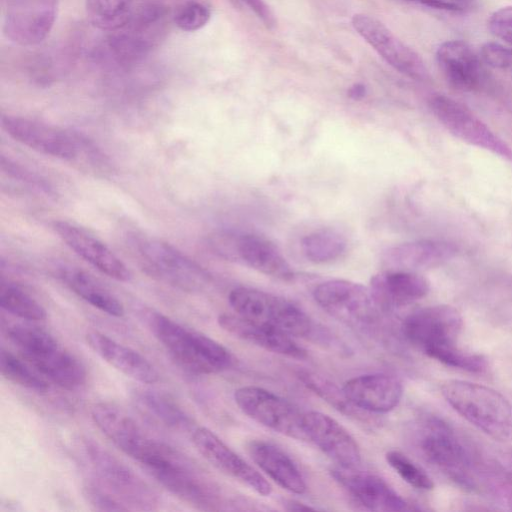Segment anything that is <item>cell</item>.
I'll list each match as a JSON object with an SVG mask.
<instances>
[{
	"label": "cell",
	"mask_w": 512,
	"mask_h": 512,
	"mask_svg": "<svg viewBox=\"0 0 512 512\" xmlns=\"http://www.w3.org/2000/svg\"><path fill=\"white\" fill-rule=\"evenodd\" d=\"M481 61L497 69H505L512 65V49L497 42H486L480 49Z\"/></svg>",
	"instance_id": "cell-42"
},
{
	"label": "cell",
	"mask_w": 512,
	"mask_h": 512,
	"mask_svg": "<svg viewBox=\"0 0 512 512\" xmlns=\"http://www.w3.org/2000/svg\"><path fill=\"white\" fill-rule=\"evenodd\" d=\"M234 399L248 417L282 435L307 440L303 415L290 402L266 389L244 386L237 389Z\"/></svg>",
	"instance_id": "cell-9"
},
{
	"label": "cell",
	"mask_w": 512,
	"mask_h": 512,
	"mask_svg": "<svg viewBox=\"0 0 512 512\" xmlns=\"http://www.w3.org/2000/svg\"><path fill=\"white\" fill-rule=\"evenodd\" d=\"M303 428L307 440L313 442L339 466L357 467L361 452L356 440L335 419L318 412L303 415Z\"/></svg>",
	"instance_id": "cell-18"
},
{
	"label": "cell",
	"mask_w": 512,
	"mask_h": 512,
	"mask_svg": "<svg viewBox=\"0 0 512 512\" xmlns=\"http://www.w3.org/2000/svg\"><path fill=\"white\" fill-rule=\"evenodd\" d=\"M137 251L147 274L174 287L195 291L209 281V274L201 265L167 242L140 239Z\"/></svg>",
	"instance_id": "cell-8"
},
{
	"label": "cell",
	"mask_w": 512,
	"mask_h": 512,
	"mask_svg": "<svg viewBox=\"0 0 512 512\" xmlns=\"http://www.w3.org/2000/svg\"><path fill=\"white\" fill-rule=\"evenodd\" d=\"M7 336L25 361L61 388L75 390L86 382L82 362L46 330L14 324L7 329Z\"/></svg>",
	"instance_id": "cell-2"
},
{
	"label": "cell",
	"mask_w": 512,
	"mask_h": 512,
	"mask_svg": "<svg viewBox=\"0 0 512 512\" xmlns=\"http://www.w3.org/2000/svg\"><path fill=\"white\" fill-rule=\"evenodd\" d=\"M353 405L365 412L386 413L400 402L403 388L394 376L383 373L360 375L342 387Z\"/></svg>",
	"instance_id": "cell-21"
},
{
	"label": "cell",
	"mask_w": 512,
	"mask_h": 512,
	"mask_svg": "<svg viewBox=\"0 0 512 512\" xmlns=\"http://www.w3.org/2000/svg\"><path fill=\"white\" fill-rule=\"evenodd\" d=\"M463 318L453 306L439 304L409 314L402 325L406 339L426 355L437 348L456 344Z\"/></svg>",
	"instance_id": "cell-11"
},
{
	"label": "cell",
	"mask_w": 512,
	"mask_h": 512,
	"mask_svg": "<svg viewBox=\"0 0 512 512\" xmlns=\"http://www.w3.org/2000/svg\"><path fill=\"white\" fill-rule=\"evenodd\" d=\"M270 277L283 281L294 278V271L281 251L265 237L236 233L233 260Z\"/></svg>",
	"instance_id": "cell-25"
},
{
	"label": "cell",
	"mask_w": 512,
	"mask_h": 512,
	"mask_svg": "<svg viewBox=\"0 0 512 512\" xmlns=\"http://www.w3.org/2000/svg\"><path fill=\"white\" fill-rule=\"evenodd\" d=\"M411 2L419 3L427 7L434 9L446 10V11H459L462 7L451 1L446 0H408Z\"/></svg>",
	"instance_id": "cell-45"
},
{
	"label": "cell",
	"mask_w": 512,
	"mask_h": 512,
	"mask_svg": "<svg viewBox=\"0 0 512 512\" xmlns=\"http://www.w3.org/2000/svg\"><path fill=\"white\" fill-rule=\"evenodd\" d=\"M26 361L18 358L10 351L1 349V375L8 381L39 393L46 392L49 384L43 376Z\"/></svg>",
	"instance_id": "cell-36"
},
{
	"label": "cell",
	"mask_w": 512,
	"mask_h": 512,
	"mask_svg": "<svg viewBox=\"0 0 512 512\" xmlns=\"http://www.w3.org/2000/svg\"><path fill=\"white\" fill-rule=\"evenodd\" d=\"M0 306L8 313L27 321L46 319L45 308L22 288L2 283L0 288Z\"/></svg>",
	"instance_id": "cell-35"
},
{
	"label": "cell",
	"mask_w": 512,
	"mask_h": 512,
	"mask_svg": "<svg viewBox=\"0 0 512 512\" xmlns=\"http://www.w3.org/2000/svg\"><path fill=\"white\" fill-rule=\"evenodd\" d=\"M236 314L274 327L290 336L310 334L312 323L309 316L291 301L250 287H237L228 296Z\"/></svg>",
	"instance_id": "cell-6"
},
{
	"label": "cell",
	"mask_w": 512,
	"mask_h": 512,
	"mask_svg": "<svg viewBox=\"0 0 512 512\" xmlns=\"http://www.w3.org/2000/svg\"><path fill=\"white\" fill-rule=\"evenodd\" d=\"M334 480L363 507L372 511H404L407 502L381 477L357 467L338 466L331 470Z\"/></svg>",
	"instance_id": "cell-17"
},
{
	"label": "cell",
	"mask_w": 512,
	"mask_h": 512,
	"mask_svg": "<svg viewBox=\"0 0 512 512\" xmlns=\"http://www.w3.org/2000/svg\"><path fill=\"white\" fill-rule=\"evenodd\" d=\"M355 31L395 70L416 81H427L429 70L421 56L374 17L355 14Z\"/></svg>",
	"instance_id": "cell-13"
},
{
	"label": "cell",
	"mask_w": 512,
	"mask_h": 512,
	"mask_svg": "<svg viewBox=\"0 0 512 512\" xmlns=\"http://www.w3.org/2000/svg\"><path fill=\"white\" fill-rule=\"evenodd\" d=\"M85 339L95 354L124 375L142 384H153L159 380L154 366L134 349L98 331L88 332Z\"/></svg>",
	"instance_id": "cell-27"
},
{
	"label": "cell",
	"mask_w": 512,
	"mask_h": 512,
	"mask_svg": "<svg viewBox=\"0 0 512 512\" xmlns=\"http://www.w3.org/2000/svg\"><path fill=\"white\" fill-rule=\"evenodd\" d=\"M59 0H11L6 8L3 33L20 46L41 43L51 32Z\"/></svg>",
	"instance_id": "cell-15"
},
{
	"label": "cell",
	"mask_w": 512,
	"mask_h": 512,
	"mask_svg": "<svg viewBox=\"0 0 512 512\" xmlns=\"http://www.w3.org/2000/svg\"><path fill=\"white\" fill-rule=\"evenodd\" d=\"M91 417L97 428L117 448L137 462L153 441L130 415L113 403L94 404Z\"/></svg>",
	"instance_id": "cell-19"
},
{
	"label": "cell",
	"mask_w": 512,
	"mask_h": 512,
	"mask_svg": "<svg viewBox=\"0 0 512 512\" xmlns=\"http://www.w3.org/2000/svg\"><path fill=\"white\" fill-rule=\"evenodd\" d=\"M507 480L512 484V455L507 460Z\"/></svg>",
	"instance_id": "cell-48"
},
{
	"label": "cell",
	"mask_w": 512,
	"mask_h": 512,
	"mask_svg": "<svg viewBox=\"0 0 512 512\" xmlns=\"http://www.w3.org/2000/svg\"><path fill=\"white\" fill-rule=\"evenodd\" d=\"M148 326L171 357L189 372L214 374L233 364L231 353L223 345L166 315L151 313Z\"/></svg>",
	"instance_id": "cell-3"
},
{
	"label": "cell",
	"mask_w": 512,
	"mask_h": 512,
	"mask_svg": "<svg viewBox=\"0 0 512 512\" xmlns=\"http://www.w3.org/2000/svg\"><path fill=\"white\" fill-rule=\"evenodd\" d=\"M285 507L289 511H307V510H314L313 507L306 505L302 502L296 501V500H286L284 502Z\"/></svg>",
	"instance_id": "cell-47"
},
{
	"label": "cell",
	"mask_w": 512,
	"mask_h": 512,
	"mask_svg": "<svg viewBox=\"0 0 512 512\" xmlns=\"http://www.w3.org/2000/svg\"><path fill=\"white\" fill-rule=\"evenodd\" d=\"M86 502L97 511H129V507L99 482L87 481L82 486Z\"/></svg>",
	"instance_id": "cell-39"
},
{
	"label": "cell",
	"mask_w": 512,
	"mask_h": 512,
	"mask_svg": "<svg viewBox=\"0 0 512 512\" xmlns=\"http://www.w3.org/2000/svg\"><path fill=\"white\" fill-rule=\"evenodd\" d=\"M53 229L70 249L103 274L117 281L130 280V270L121 259L85 229L67 221H55Z\"/></svg>",
	"instance_id": "cell-20"
},
{
	"label": "cell",
	"mask_w": 512,
	"mask_h": 512,
	"mask_svg": "<svg viewBox=\"0 0 512 512\" xmlns=\"http://www.w3.org/2000/svg\"><path fill=\"white\" fill-rule=\"evenodd\" d=\"M298 377L308 389L313 391L339 412L352 417L357 421L365 420L364 417L367 412L362 411L353 405L345 395L343 389H340L329 379L309 371L299 372Z\"/></svg>",
	"instance_id": "cell-34"
},
{
	"label": "cell",
	"mask_w": 512,
	"mask_h": 512,
	"mask_svg": "<svg viewBox=\"0 0 512 512\" xmlns=\"http://www.w3.org/2000/svg\"><path fill=\"white\" fill-rule=\"evenodd\" d=\"M82 450L98 482L130 510L152 511L158 508L157 493L129 466L94 441L85 439Z\"/></svg>",
	"instance_id": "cell-5"
},
{
	"label": "cell",
	"mask_w": 512,
	"mask_h": 512,
	"mask_svg": "<svg viewBox=\"0 0 512 512\" xmlns=\"http://www.w3.org/2000/svg\"><path fill=\"white\" fill-rule=\"evenodd\" d=\"M369 288L381 308H392L422 299L430 286L414 271L386 270L371 278Z\"/></svg>",
	"instance_id": "cell-28"
},
{
	"label": "cell",
	"mask_w": 512,
	"mask_h": 512,
	"mask_svg": "<svg viewBox=\"0 0 512 512\" xmlns=\"http://www.w3.org/2000/svg\"><path fill=\"white\" fill-rule=\"evenodd\" d=\"M301 246L309 261L323 264L339 259L346 251L347 241L337 230L325 228L303 237Z\"/></svg>",
	"instance_id": "cell-32"
},
{
	"label": "cell",
	"mask_w": 512,
	"mask_h": 512,
	"mask_svg": "<svg viewBox=\"0 0 512 512\" xmlns=\"http://www.w3.org/2000/svg\"><path fill=\"white\" fill-rule=\"evenodd\" d=\"M429 105L435 117L455 137L512 161L510 146L463 104L445 95H435Z\"/></svg>",
	"instance_id": "cell-12"
},
{
	"label": "cell",
	"mask_w": 512,
	"mask_h": 512,
	"mask_svg": "<svg viewBox=\"0 0 512 512\" xmlns=\"http://www.w3.org/2000/svg\"><path fill=\"white\" fill-rule=\"evenodd\" d=\"M60 277L71 291L98 310L113 317L124 315L121 301L86 272L66 268L60 272Z\"/></svg>",
	"instance_id": "cell-31"
},
{
	"label": "cell",
	"mask_w": 512,
	"mask_h": 512,
	"mask_svg": "<svg viewBox=\"0 0 512 512\" xmlns=\"http://www.w3.org/2000/svg\"><path fill=\"white\" fill-rule=\"evenodd\" d=\"M247 450L257 466L280 487L295 494L305 492L302 474L282 449L271 442L255 439L248 443Z\"/></svg>",
	"instance_id": "cell-29"
},
{
	"label": "cell",
	"mask_w": 512,
	"mask_h": 512,
	"mask_svg": "<svg viewBox=\"0 0 512 512\" xmlns=\"http://www.w3.org/2000/svg\"><path fill=\"white\" fill-rule=\"evenodd\" d=\"M144 469L167 491L202 510H216L221 503L218 488L174 447Z\"/></svg>",
	"instance_id": "cell-7"
},
{
	"label": "cell",
	"mask_w": 512,
	"mask_h": 512,
	"mask_svg": "<svg viewBox=\"0 0 512 512\" xmlns=\"http://www.w3.org/2000/svg\"><path fill=\"white\" fill-rule=\"evenodd\" d=\"M192 443L196 450L217 470L246 485L262 496L272 492L270 483L206 427L195 428Z\"/></svg>",
	"instance_id": "cell-16"
},
{
	"label": "cell",
	"mask_w": 512,
	"mask_h": 512,
	"mask_svg": "<svg viewBox=\"0 0 512 512\" xmlns=\"http://www.w3.org/2000/svg\"><path fill=\"white\" fill-rule=\"evenodd\" d=\"M456 253L457 247L450 242L421 239L387 249L382 256V264L387 270L415 271L440 266Z\"/></svg>",
	"instance_id": "cell-24"
},
{
	"label": "cell",
	"mask_w": 512,
	"mask_h": 512,
	"mask_svg": "<svg viewBox=\"0 0 512 512\" xmlns=\"http://www.w3.org/2000/svg\"><path fill=\"white\" fill-rule=\"evenodd\" d=\"M245 3L249 9L262 21L267 29H274L277 20L270 7L264 0H240Z\"/></svg>",
	"instance_id": "cell-44"
},
{
	"label": "cell",
	"mask_w": 512,
	"mask_h": 512,
	"mask_svg": "<svg viewBox=\"0 0 512 512\" xmlns=\"http://www.w3.org/2000/svg\"><path fill=\"white\" fill-rule=\"evenodd\" d=\"M416 441L423 458L462 487L479 489L492 475L468 439L439 417L419 422Z\"/></svg>",
	"instance_id": "cell-1"
},
{
	"label": "cell",
	"mask_w": 512,
	"mask_h": 512,
	"mask_svg": "<svg viewBox=\"0 0 512 512\" xmlns=\"http://www.w3.org/2000/svg\"><path fill=\"white\" fill-rule=\"evenodd\" d=\"M488 28L496 38L512 46V6L494 11L489 17Z\"/></svg>",
	"instance_id": "cell-43"
},
{
	"label": "cell",
	"mask_w": 512,
	"mask_h": 512,
	"mask_svg": "<svg viewBox=\"0 0 512 512\" xmlns=\"http://www.w3.org/2000/svg\"><path fill=\"white\" fill-rule=\"evenodd\" d=\"M444 365L471 373H482L488 363L483 355L462 350L457 344H452L432 350L427 354Z\"/></svg>",
	"instance_id": "cell-37"
},
{
	"label": "cell",
	"mask_w": 512,
	"mask_h": 512,
	"mask_svg": "<svg viewBox=\"0 0 512 512\" xmlns=\"http://www.w3.org/2000/svg\"><path fill=\"white\" fill-rule=\"evenodd\" d=\"M470 1H472V0H451V2L458 4V5H459V3H468Z\"/></svg>",
	"instance_id": "cell-49"
},
{
	"label": "cell",
	"mask_w": 512,
	"mask_h": 512,
	"mask_svg": "<svg viewBox=\"0 0 512 512\" xmlns=\"http://www.w3.org/2000/svg\"><path fill=\"white\" fill-rule=\"evenodd\" d=\"M218 324L234 337L267 351L295 359L306 357V351L290 335L269 325L228 313L219 315Z\"/></svg>",
	"instance_id": "cell-22"
},
{
	"label": "cell",
	"mask_w": 512,
	"mask_h": 512,
	"mask_svg": "<svg viewBox=\"0 0 512 512\" xmlns=\"http://www.w3.org/2000/svg\"><path fill=\"white\" fill-rule=\"evenodd\" d=\"M385 459L390 467L409 485L420 490H431L434 483L429 475L408 456L398 450H390Z\"/></svg>",
	"instance_id": "cell-38"
},
{
	"label": "cell",
	"mask_w": 512,
	"mask_h": 512,
	"mask_svg": "<svg viewBox=\"0 0 512 512\" xmlns=\"http://www.w3.org/2000/svg\"><path fill=\"white\" fill-rule=\"evenodd\" d=\"M313 297L328 314L350 325L370 323L381 308L369 287L344 279L320 283Z\"/></svg>",
	"instance_id": "cell-10"
},
{
	"label": "cell",
	"mask_w": 512,
	"mask_h": 512,
	"mask_svg": "<svg viewBox=\"0 0 512 512\" xmlns=\"http://www.w3.org/2000/svg\"><path fill=\"white\" fill-rule=\"evenodd\" d=\"M133 400L147 416L178 432H187L193 427L190 415L169 395L148 388H136Z\"/></svg>",
	"instance_id": "cell-30"
},
{
	"label": "cell",
	"mask_w": 512,
	"mask_h": 512,
	"mask_svg": "<svg viewBox=\"0 0 512 512\" xmlns=\"http://www.w3.org/2000/svg\"><path fill=\"white\" fill-rule=\"evenodd\" d=\"M367 94V88L363 83H354L347 90V95L352 100H361Z\"/></svg>",
	"instance_id": "cell-46"
},
{
	"label": "cell",
	"mask_w": 512,
	"mask_h": 512,
	"mask_svg": "<svg viewBox=\"0 0 512 512\" xmlns=\"http://www.w3.org/2000/svg\"><path fill=\"white\" fill-rule=\"evenodd\" d=\"M1 169L4 173L17 181L32 186L47 194L52 193V187L46 179L9 158L1 157Z\"/></svg>",
	"instance_id": "cell-41"
},
{
	"label": "cell",
	"mask_w": 512,
	"mask_h": 512,
	"mask_svg": "<svg viewBox=\"0 0 512 512\" xmlns=\"http://www.w3.org/2000/svg\"><path fill=\"white\" fill-rule=\"evenodd\" d=\"M86 13L94 27L113 32L129 22L133 0H86Z\"/></svg>",
	"instance_id": "cell-33"
},
{
	"label": "cell",
	"mask_w": 512,
	"mask_h": 512,
	"mask_svg": "<svg viewBox=\"0 0 512 512\" xmlns=\"http://www.w3.org/2000/svg\"><path fill=\"white\" fill-rule=\"evenodd\" d=\"M1 125L14 140L42 154L73 160L81 152L78 134L14 115H3Z\"/></svg>",
	"instance_id": "cell-14"
},
{
	"label": "cell",
	"mask_w": 512,
	"mask_h": 512,
	"mask_svg": "<svg viewBox=\"0 0 512 512\" xmlns=\"http://www.w3.org/2000/svg\"><path fill=\"white\" fill-rule=\"evenodd\" d=\"M211 16L210 9L200 1L184 3L174 15L175 25L182 31L193 32L203 28Z\"/></svg>",
	"instance_id": "cell-40"
},
{
	"label": "cell",
	"mask_w": 512,
	"mask_h": 512,
	"mask_svg": "<svg viewBox=\"0 0 512 512\" xmlns=\"http://www.w3.org/2000/svg\"><path fill=\"white\" fill-rule=\"evenodd\" d=\"M160 31H150L126 24L111 32L95 50L94 57L106 64L129 66L141 61L156 44Z\"/></svg>",
	"instance_id": "cell-26"
},
{
	"label": "cell",
	"mask_w": 512,
	"mask_h": 512,
	"mask_svg": "<svg viewBox=\"0 0 512 512\" xmlns=\"http://www.w3.org/2000/svg\"><path fill=\"white\" fill-rule=\"evenodd\" d=\"M436 60L448 83L460 91L478 89L484 80L480 56L462 40L443 42L436 51Z\"/></svg>",
	"instance_id": "cell-23"
},
{
	"label": "cell",
	"mask_w": 512,
	"mask_h": 512,
	"mask_svg": "<svg viewBox=\"0 0 512 512\" xmlns=\"http://www.w3.org/2000/svg\"><path fill=\"white\" fill-rule=\"evenodd\" d=\"M446 402L491 438L512 441V404L500 392L473 382L450 379L441 384Z\"/></svg>",
	"instance_id": "cell-4"
}]
</instances>
